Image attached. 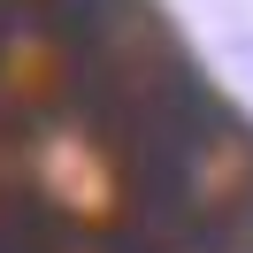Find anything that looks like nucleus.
Listing matches in <instances>:
<instances>
[{
    "mask_svg": "<svg viewBox=\"0 0 253 253\" xmlns=\"http://www.w3.org/2000/svg\"><path fill=\"white\" fill-rule=\"evenodd\" d=\"M23 253H108L100 238H31Z\"/></svg>",
    "mask_w": 253,
    "mask_h": 253,
    "instance_id": "obj_1",
    "label": "nucleus"
}]
</instances>
